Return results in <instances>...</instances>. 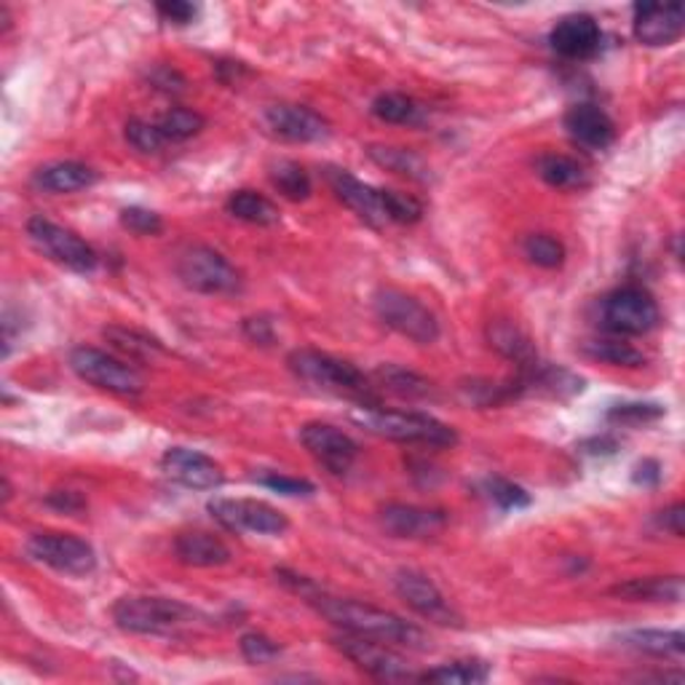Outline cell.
<instances>
[{
    "label": "cell",
    "instance_id": "cell-1",
    "mask_svg": "<svg viewBox=\"0 0 685 685\" xmlns=\"http://www.w3.org/2000/svg\"><path fill=\"white\" fill-rule=\"evenodd\" d=\"M313 608L322 613L328 622L341 626L343 632L351 635L373 637V641L389 643V645H407V648H426V635L417 629L415 624L404 622L396 613L375 608V605L356 603V600L332 597L328 592L316 590L303 597Z\"/></svg>",
    "mask_w": 685,
    "mask_h": 685
},
{
    "label": "cell",
    "instance_id": "cell-2",
    "mask_svg": "<svg viewBox=\"0 0 685 685\" xmlns=\"http://www.w3.org/2000/svg\"><path fill=\"white\" fill-rule=\"evenodd\" d=\"M286 364H290L292 375L305 386L354 400L359 402V407H377L381 404V394H377L373 377H367L362 370H356L351 362H343V359L313 349H298L292 351Z\"/></svg>",
    "mask_w": 685,
    "mask_h": 685
},
{
    "label": "cell",
    "instance_id": "cell-3",
    "mask_svg": "<svg viewBox=\"0 0 685 685\" xmlns=\"http://www.w3.org/2000/svg\"><path fill=\"white\" fill-rule=\"evenodd\" d=\"M359 426L377 436H386L394 442H407V445H429V447H453L459 442L453 426L436 421L426 413H410V410H383L377 407H359L354 415Z\"/></svg>",
    "mask_w": 685,
    "mask_h": 685
},
{
    "label": "cell",
    "instance_id": "cell-4",
    "mask_svg": "<svg viewBox=\"0 0 685 685\" xmlns=\"http://www.w3.org/2000/svg\"><path fill=\"white\" fill-rule=\"evenodd\" d=\"M195 618L191 605L169 597H121L113 605V622L132 635H172Z\"/></svg>",
    "mask_w": 685,
    "mask_h": 685
},
{
    "label": "cell",
    "instance_id": "cell-5",
    "mask_svg": "<svg viewBox=\"0 0 685 685\" xmlns=\"http://www.w3.org/2000/svg\"><path fill=\"white\" fill-rule=\"evenodd\" d=\"M174 271L188 290L201 295H233L241 290V273L233 269L231 260L204 244L185 246L178 254Z\"/></svg>",
    "mask_w": 685,
    "mask_h": 685
},
{
    "label": "cell",
    "instance_id": "cell-6",
    "mask_svg": "<svg viewBox=\"0 0 685 685\" xmlns=\"http://www.w3.org/2000/svg\"><path fill=\"white\" fill-rule=\"evenodd\" d=\"M375 313L386 328L417 345H432L440 338V322L434 313L396 286H383L375 292Z\"/></svg>",
    "mask_w": 685,
    "mask_h": 685
},
{
    "label": "cell",
    "instance_id": "cell-7",
    "mask_svg": "<svg viewBox=\"0 0 685 685\" xmlns=\"http://www.w3.org/2000/svg\"><path fill=\"white\" fill-rule=\"evenodd\" d=\"M70 370H73L81 381L115 396L134 400V396H140L142 391H145V377L137 373L132 364L104 354L100 349H91V345H78V349H73V354H70Z\"/></svg>",
    "mask_w": 685,
    "mask_h": 685
},
{
    "label": "cell",
    "instance_id": "cell-8",
    "mask_svg": "<svg viewBox=\"0 0 685 685\" xmlns=\"http://www.w3.org/2000/svg\"><path fill=\"white\" fill-rule=\"evenodd\" d=\"M335 648L354 662L359 669L373 675L375 681H417V672H413L410 662L404 656L396 654L389 643L373 641V637H362V635H351V632H343V635L335 637Z\"/></svg>",
    "mask_w": 685,
    "mask_h": 685
},
{
    "label": "cell",
    "instance_id": "cell-9",
    "mask_svg": "<svg viewBox=\"0 0 685 685\" xmlns=\"http://www.w3.org/2000/svg\"><path fill=\"white\" fill-rule=\"evenodd\" d=\"M658 319L656 300L643 286H622L603 300V322L616 335H648L658 328Z\"/></svg>",
    "mask_w": 685,
    "mask_h": 685
},
{
    "label": "cell",
    "instance_id": "cell-10",
    "mask_svg": "<svg viewBox=\"0 0 685 685\" xmlns=\"http://www.w3.org/2000/svg\"><path fill=\"white\" fill-rule=\"evenodd\" d=\"M28 236L46 258H51L54 263H60L75 273H91L97 269V263H100L97 252L91 250L78 233L51 223V220L41 218V214L28 220Z\"/></svg>",
    "mask_w": 685,
    "mask_h": 685
},
{
    "label": "cell",
    "instance_id": "cell-11",
    "mask_svg": "<svg viewBox=\"0 0 685 685\" xmlns=\"http://www.w3.org/2000/svg\"><path fill=\"white\" fill-rule=\"evenodd\" d=\"M209 514L233 533L282 536L290 527V520H286L284 512L254 498H214L209 501Z\"/></svg>",
    "mask_w": 685,
    "mask_h": 685
},
{
    "label": "cell",
    "instance_id": "cell-12",
    "mask_svg": "<svg viewBox=\"0 0 685 685\" xmlns=\"http://www.w3.org/2000/svg\"><path fill=\"white\" fill-rule=\"evenodd\" d=\"M28 554L36 563L54 567L68 576H89L97 567L94 546L70 533H36L28 541Z\"/></svg>",
    "mask_w": 685,
    "mask_h": 685
},
{
    "label": "cell",
    "instance_id": "cell-13",
    "mask_svg": "<svg viewBox=\"0 0 685 685\" xmlns=\"http://www.w3.org/2000/svg\"><path fill=\"white\" fill-rule=\"evenodd\" d=\"M300 442L332 474L349 472L359 455L356 442L341 429L330 426V423H305L300 429Z\"/></svg>",
    "mask_w": 685,
    "mask_h": 685
},
{
    "label": "cell",
    "instance_id": "cell-14",
    "mask_svg": "<svg viewBox=\"0 0 685 685\" xmlns=\"http://www.w3.org/2000/svg\"><path fill=\"white\" fill-rule=\"evenodd\" d=\"M396 595L413 608L417 616H423L426 622L442 624V626H455L461 622L459 613L453 611V605L447 603L445 595L436 590L432 578H426L417 571H400L394 578Z\"/></svg>",
    "mask_w": 685,
    "mask_h": 685
},
{
    "label": "cell",
    "instance_id": "cell-15",
    "mask_svg": "<svg viewBox=\"0 0 685 685\" xmlns=\"http://www.w3.org/2000/svg\"><path fill=\"white\" fill-rule=\"evenodd\" d=\"M161 469L169 480L191 491H214L225 482L223 466L206 453L191 447H169L161 459Z\"/></svg>",
    "mask_w": 685,
    "mask_h": 685
},
{
    "label": "cell",
    "instance_id": "cell-16",
    "mask_svg": "<svg viewBox=\"0 0 685 685\" xmlns=\"http://www.w3.org/2000/svg\"><path fill=\"white\" fill-rule=\"evenodd\" d=\"M685 30V11L681 3H637L632 17V32L643 46H672Z\"/></svg>",
    "mask_w": 685,
    "mask_h": 685
},
{
    "label": "cell",
    "instance_id": "cell-17",
    "mask_svg": "<svg viewBox=\"0 0 685 685\" xmlns=\"http://www.w3.org/2000/svg\"><path fill=\"white\" fill-rule=\"evenodd\" d=\"M377 520H381L383 531L394 538H432L447 525L445 512L413 504H386Z\"/></svg>",
    "mask_w": 685,
    "mask_h": 685
},
{
    "label": "cell",
    "instance_id": "cell-18",
    "mask_svg": "<svg viewBox=\"0 0 685 685\" xmlns=\"http://www.w3.org/2000/svg\"><path fill=\"white\" fill-rule=\"evenodd\" d=\"M552 49L565 60H592L603 46V30L590 14H571L554 24Z\"/></svg>",
    "mask_w": 685,
    "mask_h": 685
},
{
    "label": "cell",
    "instance_id": "cell-19",
    "mask_svg": "<svg viewBox=\"0 0 685 685\" xmlns=\"http://www.w3.org/2000/svg\"><path fill=\"white\" fill-rule=\"evenodd\" d=\"M328 182L332 191H335L338 199H341L349 209H354L364 223H370V225L389 223L383 191L367 185V182L356 180L354 174L345 172V169H328Z\"/></svg>",
    "mask_w": 685,
    "mask_h": 685
},
{
    "label": "cell",
    "instance_id": "cell-20",
    "mask_svg": "<svg viewBox=\"0 0 685 685\" xmlns=\"http://www.w3.org/2000/svg\"><path fill=\"white\" fill-rule=\"evenodd\" d=\"M265 123L286 142H319L330 134L328 119L305 104H273L265 110Z\"/></svg>",
    "mask_w": 685,
    "mask_h": 685
},
{
    "label": "cell",
    "instance_id": "cell-21",
    "mask_svg": "<svg viewBox=\"0 0 685 685\" xmlns=\"http://www.w3.org/2000/svg\"><path fill=\"white\" fill-rule=\"evenodd\" d=\"M565 129L573 142L586 150H605L616 140V123L597 104H576L565 113Z\"/></svg>",
    "mask_w": 685,
    "mask_h": 685
},
{
    "label": "cell",
    "instance_id": "cell-22",
    "mask_svg": "<svg viewBox=\"0 0 685 685\" xmlns=\"http://www.w3.org/2000/svg\"><path fill=\"white\" fill-rule=\"evenodd\" d=\"M174 554L182 565L191 567H220L231 563V550L212 533H180L174 538Z\"/></svg>",
    "mask_w": 685,
    "mask_h": 685
},
{
    "label": "cell",
    "instance_id": "cell-23",
    "mask_svg": "<svg viewBox=\"0 0 685 685\" xmlns=\"http://www.w3.org/2000/svg\"><path fill=\"white\" fill-rule=\"evenodd\" d=\"M97 182V172L81 161H57L36 172V185L49 193L87 191Z\"/></svg>",
    "mask_w": 685,
    "mask_h": 685
},
{
    "label": "cell",
    "instance_id": "cell-24",
    "mask_svg": "<svg viewBox=\"0 0 685 685\" xmlns=\"http://www.w3.org/2000/svg\"><path fill=\"white\" fill-rule=\"evenodd\" d=\"M613 595L632 600V603H681L683 578L681 576H654L632 578V582L613 586Z\"/></svg>",
    "mask_w": 685,
    "mask_h": 685
},
{
    "label": "cell",
    "instance_id": "cell-25",
    "mask_svg": "<svg viewBox=\"0 0 685 685\" xmlns=\"http://www.w3.org/2000/svg\"><path fill=\"white\" fill-rule=\"evenodd\" d=\"M487 341H491V345L501 356L517 362L522 370L536 367V349H533L531 338H527L514 322H506V319L493 322L491 328H487Z\"/></svg>",
    "mask_w": 685,
    "mask_h": 685
},
{
    "label": "cell",
    "instance_id": "cell-26",
    "mask_svg": "<svg viewBox=\"0 0 685 685\" xmlns=\"http://www.w3.org/2000/svg\"><path fill=\"white\" fill-rule=\"evenodd\" d=\"M622 643L626 648L641 651V654L664 656V658L669 656L681 658L685 648L683 632L677 629H632L622 635Z\"/></svg>",
    "mask_w": 685,
    "mask_h": 685
},
{
    "label": "cell",
    "instance_id": "cell-27",
    "mask_svg": "<svg viewBox=\"0 0 685 685\" xmlns=\"http://www.w3.org/2000/svg\"><path fill=\"white\" fill-rule=\"evenodd\" d=\"M225 209L231 218L241 220V223L260 225V228L279 223V206L258 191L231 193V199L225 201Z\"/></svg>",
    "mask_w": 685,
    "mask_h": 685
},
{
    "label": "cell",
    "instance_id": "cell-28",
    "mask_svg": "<svg viewBox=\"0 0 685 685\" xmlns=\"http://www.w3.org/2000/svg\"><path fill=\"white\" fill-rule=\"evenodd\" d=\"M375 389L389 391V394L402 396V400H421V396L432 394V383L423 375L404 370L400 364H383L373 373Z\"/></svg>",
    "mask_w": 685,
    "mask_h": 685
},
{
    "label": "cell",
    "instance_id": "cell-29",
    "mask_svg": "<svg viewBox=\"0 0 685 685\" xmlns=\"http://www.w3.org/2000/svg\"><path fill=\"white\" fill-rule=\"evenodd\" d=\"M538 178L546 185L560 188V191H576V188L586 185V172L576 159L563 153H544L536 161Z\"/></svg>",
    "mask_w": 685,
    "mask_h": 685
},
{
    "label": "cell",
    "instance_id": "cell-30",
    "mask_svg": "<svg viewBox=\"0 0 685 685\" xmlns=\"http://www.w3.org/2000/svg\"><path fill=\"white\" fill-rule=\"evenodd\" d=\"M373 115L383 123H396V127H417L426 119L423 104H417L413 97L400 94V91H389L373 102Z\"/></svg>",
    "mask_w": 685,
    "mask_h": 685
},
{
    "label": "cell",
    "instance_id": "cell-31",
    "mask_svg": "<svg viewBox=\"0 0 685 685\" xmlns=\"http://www.w3.org/2000/svg\"><path fill=\"white\" fill-rule=\"evenodd\" d=\"M367 155L375 161L377 167L389 169V172L402 174V178L410 180H426L429 178V169L423 164V159L413 150H404V148H389V145H370Z\"/></svg>",
    "mask_w": 685,
    "mask_h": 685
},
{
    "label": "cell",
    "instance_id": "cell-32",
    "mask_svg": "<svg viewBox=\"0 0 685 685\" xmlns=\"http://www.w3.org/2000/svg\"><path fill=\"white\" fill-rule=\"evenodd\" d=\"M487 677H491V667H487L485 662H477V658H463V662H450L436 669L423 672L417 681L440 683V685H474V683H485Z\"/></svg>",
    "mask_w": 685,
    "mask_h": 685
},
{
    "label": "cell",
    "instance_id": "cell-33",
    "mask_svg": "<svg viewBox=\"0 0 685 685\" xmlns=\"http://www.w3.org/2000/svg\"><path fill=\"white\" fill-rule=\"evenodd\" d=\"M271 182H273V188L284 195V199H290V201L311 199L313 182L309 178V172H305L300 164H295V161H279V164H273Z\"/></svg>",
    "mask_w": 685,
    "mask_h": 685
},
{
    "label": "cell",
    "instance_id": "cell-34",
    "mask_svg": "<svg viewBox=\"0 0 685 685\" xmlns=\"http://www.w3.org/2000/svg\"><path fill=\"white\" fill-rule=\"evenodd\" d=\"M155 123H159L167 142H185L206 127V119L193 108H169Z\"/></svg>",
    "mask_w": 685,
    "mask_h": 685
},
{
    "label": "cell",
    "instance_id": "cell-35",
    "mask_svg": "<svg viewBox=\"0 0 685 685\" xmlns=\"http://www.w3.org/2000/svg\"><path fill=\"white\" fill-rule=\"evenodd\" d=\"M522 250H525V258L531 260L533 265L546 271L563 269L567 258L565 244L560 239H554L552 233H531V236L525 239V244H522Z\"/></svg>",
    "mask_w": 685,
    "mask_h": 685
},
{
    "label": "cell",
    "instance_id": "cell-36",
    "mask_svg": "<svg viewBox=\"0 0 685 685\" xmlns=\"http://www.w3.org/2000/svg\"><path fill=\"white\" fill-rule=\"evenodd\" d=\"M586 354L597 362L613 364V367H643L645 354L635 345L624 343V341H592L586 343Z\"/></svg>",
    "mask_w": 685,
    "mask_h": 685
},
{
    "label": "cell",
    "instance_id": "cell-37",
    "mask_svg": "<svg viewBox=\"0 0 685 685\" xmlns=\"http://www.w3.org/2000/svg\"><path fill=\"white\" fill-rule=\"evenodd\" d=\"M104 338H108V341L113 343L115 349L123 351V354H129V356H153L161 351L159 341H150L148 335H140L137 330L108 328V330H104Z\"/></svg>",
    "mask_w": 685,
    "mask_h": 685
},
{
    "label": "cell",
    "instance_id": "cell-38",
    "mask_svg": "<svg viewBox=\"0 0 685 685\" xmlns=\"http://www.w3.org/2000/svg\"><path fill=\"white\" fill-rule=\"evenodd\" d=\"M127 140L129 145L140 150V153H161V150L169 145L167 137L161 134L159 123H150L142 119H132L127 123Z\"/></svg>",
    "mask_w": 685,
    "mask_h": 685
},
{
    "label": "cell",
    "instance_id": "cell-39",
    "mask_svg": "<svg viewBox=\"0 0 685 685\" xmlns=\"http://www.w3.org/2000/svg\"><path fill=\"white\" fill-rule=\"evenodd\" d=\"M383 201H386L389 223L413 225L423 218V204L415 199V195L400 191H383Z\"/></svg>",
    "mask_w": 685,
    "mask_h": 685
},
{
    "label": "cell",
    "instance_id": "cell-40",
    "mask_svg": "<svg viewBox=\"0 0 685 685\" xmlns=\"http://www.w3.org/2000/svg\"><path fill=\"white\" fill-rule=\"evenodd\" d=\"M121 225L127 228V231L137 233V236H159V233L164 231V220H161L155 212H150V209H142V206L123 209Z\"/></svg>",
    "mask_w": 685,
    "mask_h": 685
},
{
    "label": "cell",
    "instance_id": "cell-41",
    "mask_svg": "<svg viewBox=\"0 0 685 685\" xmlns=\"http://www.w3.org/2000/svg\"><path fill=\"white\" fill-rule=\"evenodd\" d=\"M485 491H487V498H491L495 506L506 508V512L508 508H525L527 504H531V495L508 480H487Z\"/></svg>",
    "mask_w": 685,
    "mask_h": 685
},
{
    "label": "cell",
    "instance_id": "cell-42",
    "mask_svg": "<svg viewBox=\"0 0 685 685\" xmlns=\"http://www.w3.org/2000/svg\"><path fill=\"white\" fill-rule=\"evenodd\" d=\"M664 415V407L658 404H616L608 413V421L622 423V426H637V423L656 421Z\"/></svg>",
    "mask_w": 685,
    "mask_h": 685
},
{
    "label": "cell",
    "instance_id": "cell-43",
    "mask_svg": "<svg viewBox=\"0 0 685 685\" xmlns=\"http://www.w3.org/2000/svg\"><path fill=\"white\" fill-rule=\"evenodd\" d=\"M279 643H273L271 637L258 635V632H250V635L241 637V654H244L246 662L252 664H269L279 656Z\"/></svg>",
    "mask_w": 685,
    "mask_h": 685
},
{
    "label": "cell",
    "instance_id": "cell-44",
    "mask_svg": "<svg viewBox=\"0 0 685 685\" xmlns=\"http://www.w3.org/2000/svg\"><path fill=\"white\" fill-rule=\"evenodd\" d=\"M155 11H159V17L164 19V22L178 24V28L191 24L195 14H199V9H195L193 3H185V0H167V3L155 6Z\"/></svg>",
    "mask_w": 685,
    "mask_h": 685
},
{
    "label": "cell",
    "instance_id": "cell-45",
    "mask_svg": "<svg viewBox=\"0 0 685 685\" xmlns=\"http://www.w3.org/2000/svg\"><path fill=\"white\" fill-rule=\"evenodd\" d=\"M260 485L271 487V491H276L282 495H311L313 493V485L309 480L284 477V474H265V477H260Z\"/></svg>",
    "mask_w": 685,
    "mask_h": 685
},
{
    "label": "cell",
    "instance_id": "cell-46",
    "mask_svg": "<svg viewBox=\"0 0 685 685\" xmlns=\"http://www.w3.org/2000/svg\"><path fill=\"white\" fill-rule=\"evenodd\" d=\"M46 504L60 508V512L75 514V512H81L83 506H87V501H83L81 495L73 493V491H57V493H51L49 498H46Z\"/></svg>",
    "mask_w": 685,
    "mask_h": 685
},
{
    "label": "cell",
    "instance_id": "cell-47",
    "mask_svg": "<svg viewBox=\"0 0 685 685\" xmlns=\"http://www.w3.org/2000/svg\"><path fill=\"white\" fill-rule=\"evenodd\" d=\"M683 517H685V508L683 504H672L669 508H664L662 514H658V525L664 527V531H669L675 538H683Z\"/></svg>",
    "mask_w": 685,
    "mask_h": 685
},
{
    "label": "cell",
    "instance_id": "cell-48",
    "mask_svg": "<svg viewBox=\"0 0 685 685\" xmlns=\"http://www.w3.org/2000/svg\"><path fill=\"white\" fill-rule=\"evenodd\" d=\"M153 83L164 91H182V87H185L182 75L174 73V70H169V68H161L159 73L153 75Z\"/></svg>",
    "mask_w": 685,
    "mask_h": 685
},
{
    "label": "cell",
    "instance_id": "cell-49",
    "mask_svg": "<svg viewBox=\"0 0 685 685\" xmlns=\"http://www.w3.org/2000/svg\"><path fill=\"white\" fill-rule=\"evenodd\" d=\"M637 472H643V474H635V480L637 482H648V485H656L658 482V477H662V474H658V463H654V461H645V463H641V466H637Z\"/></svg>",
    "mask_w": 685,
    "mask_h": 685
}]
</instances>
